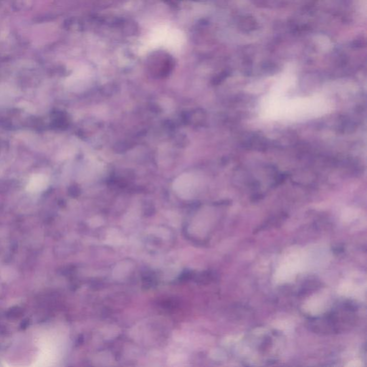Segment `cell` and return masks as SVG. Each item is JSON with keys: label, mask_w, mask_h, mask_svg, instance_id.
I'll return each mask as SVG.
<instances>
[{"label": "cell", "mask_w": 367, "mask_h": 367, "mask_svg": "<svg viewBox=\"0 0 367 367\" xmlns=\"http://www.w3.org/2000/svg\"><path fill=\"white\" fill-rule=\"evenodd\" d=\"M355 320L356 314L354 307L350 304H344L343 306L330 312L322 320H316L313 322L322 323V327L317 328L316 330V332L337 333L350 328Z\"/></svg>", "instance_id": "obj_1"}, {"label": "cell", "mask_w": 367, "mask_h": 367, "mask_svg": "<svg viewBox=\"0 0 367 367\" xmlns=\"http://www.w3.org/2000/svg\"><path fill=\"white\" fill-rule=\"evenodd\" d=\"M48 184L47 176L44 174H36L30 180L28 190L30 192H40L46 190Z\"/></svg>", "instance_id": "obj_2"}]
</instances>
